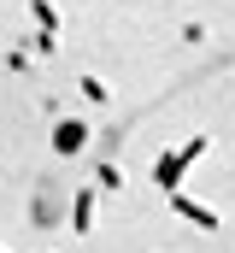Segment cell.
I'll list each match as a JSON object with an SVG mask.
<instances>
[{"label":"cell","instance_id":"277c9868","mask_svg":"<svg viewBox=\"0 0 235 253\" xmlns=\"http://www.w3.org/2000/svg\"><path fill=\"white\" fill-rule=\"evenodd\" d=\"M94 200H100V189H77V200H71V230L77 236L94 230Z\"/></svg>","mask_w":235,"mask_h":253},{"label":"cell","instance_id":"52a82bcc","mask_svg":"<svg viewBox=\"0 0 235 253\" xmlns=\"http://www.w3.org/2000/svg\"><path fill=\"white\" fill-rule=\"evenodd\" d=\"M206 147H212V135H194V141H188V147H182V159H188V165H194V159H200V153H206Z\"/></svg>","mask_w":235,"mask_h":253},{"label":"cell","instance_id":"5b68a950","mask_svg":"<svg viewBox=\"0 0 235 253\" xmlns=\"http://www.w3.org/2000/svg\"><path fill=\"white\" fill-rule=\"evenodd\" d=\"M30 18H36L41 36H53V30H59V6H53V0H30Z\"/></svg>","mask_w":235,"mask_h":253},{"label":"cell","instance_id":"7a4b0ae2","mask_svg":"<svg viewBox=\"0 0 235 253\" xmlns=\"http://www.w3.org/2000/svg\"><path fill=\"white\" fill-rule=\"evenodd\" d=\"M182 177H188V159H182V147H176V153H159V159H153V183H159L165 194H176V189H182Z\"/></svg>","mask_w":235,"mask_h":253},{"label":"cell","instance_id":"6da1fadb","mask_svg":"<svg viewBox=\"0 0 235 253\" xmlns=\"http://www.w3.org/2000/svg\"><path fill=\"white\" fill-rule=\"evenodd\" d=\"M82 147H88V124H82V118H59L53 124V153L59 159H77Z\"/></svg>","mask_w":235,"mask_h":253},{"label":"cell","instance_id":"ba28073f","mask_svg":"<svg viewBox=\"0 0 235 253\" xmlns=\"http://www.w3.org/2000/svg\"><path fill=\"white\" fill-rule=\"evenodd\" d=\"M100 189H123V171L118 165H100Z\"/></svg>","mask_w":235,"mask_h":253},{"label":"cell","instance_id":"9c48e42d","mask_svg":"<svg viewBox=\"0 0 235 253\" xmlns=\"http://www.w3.org/2000/svg\"><path fill=\"white\" fill-rule=\"evenodd\" d=\"M0 253H6V248H0Z\"/></svg>","mask_w":235,"mask_h":253},{"label":"cell","instance_id":"8992f818","mask_svg":"<svg viewBox=\"0 0 235 253\" xmlns=\"http://www.w3.org/2000/svg\"><path fill=\"white\" fill-rule=\"evenodd\" d=\"M77 88H82V100H88V106H112V88H106L100 77H77Z\"/></svg>","mask_w":235,"mask_h":253},{"label":"cell","instance_id":"3957f363","mask_svg":"<svg viewBox=\"0 0 235 253\" xmlns=\"http://www.w3.org/2000/svg\"><path fill=\"white\" fill-rule=\"evenodd\" d=\"M165 206H171L176 218H188V224H200V230H218V212H212V206H200V200H188L182 189H176V194H165Z\"/></svg>","mask_w":235,"mask_h":253}]
</instances>
